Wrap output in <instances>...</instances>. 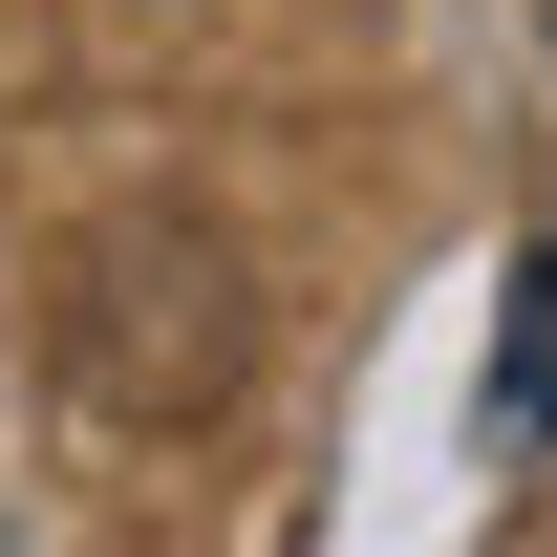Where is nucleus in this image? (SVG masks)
I'll use <instances>...</instances> for the list:
<instances>
[{"instance_id": "nucleus-1", "label": "nucleus", "mask_w": 557, "mask_h": 557, "mask_svg": "<svg viewBox=\"0 0 557 557\" xmlns=\"http://www.w3.org/2000/svg\"><path fill=\"white\" fill-rule=\"evenodd\" d=\"M493 429H515V450H557V236L515 258V344H493Z\"/></svg>"}]
</instances>
